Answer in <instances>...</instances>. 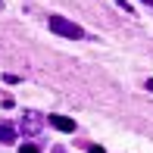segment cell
<instances>
[{
    "label": "cell",
    "instance_id": "6da1fadb",
    "mask_svg": "<svg viewBox=\"0 0 153 153\" xmlns=\"http://www.w3.org/2000/svg\"><path fill=\"white\" fill-rule=\"evenodd\" d=\"M47 25H50V31L62 34V38H72V41H81V38H85V28L75 25V22H69L66 16H50V19H47Z\"/></svg>",
    "mask_w": 153,
    "mask_h": 153
},
{
    "label": "cell",
    "instance_id": "7a4b0ae2",
    "mask_svg": "<svg viewBox=\"0 0 153 153\" xmlns=\"http://www.w3.org/2000/svg\"><path fill=\"white\" fill-rule=\"evenodd\" d=\"M44 122H47V116H41L38 109H25L22 119H19V131H22L25 137H38L41 128H44Z\"/></svg>",
    "mask_w": 153,
    "mask_h": 153
},
{
    "label": "cell",
    "instance_id": "3957f363",
    "mask_svg": "<svg viewBox=\"0 0 153 153\" xmlns=\"http://www.w3.org/2000/svg\"><path fill=\"white\" fill-rule=\"evenodd\" d=\"M16 137H19L16 125L6 122V119H0V144H16Z\"/></svg>",
    "mask_w": 153,
    "mask_h": 153
},
{
    "label": "cell",
    "instance_id": "277c9868",
    "mask_svg": "<svg viewBox=\"0 0 153 153\" xmlns=\"http://www.w3.org/2000/svg\"><path fill=\"white\" fill-rule=\"evenodd\" d=\"M47 122H50L56 131H66V134H69V131H75V122L66 119V116H47Z\"/></svg>",
    "mask_w": 153,
    "mask_h": 153
},
{
    "label": "cell",
    "instance_id": "5b68a950",
    "mask_svg": "<svg viewBox=\"0 0 153 153\" xmlns=\"http://www.w3.org/2000/svg\"><path fill=\"white\" fill-rule=\"evenodd\" d=\"M22 153H41V147H34V144H25V147H22Z\"/></svg>",
    "mask_w": 153,
    "mask_h": 153
},
{
    "label": "cell",
    "instance_id": "8992f818",
    "mask_svg": "<svg viewBox=\"0 0 153 153\" xmlns=\"http://www.w3.org/2000/svg\"><path fill=\"white\" fill-rule=\"evenodd\" d=\"M88 153H106L103 147H97V144H91V147H88Z\"/></svg>",
    "mask_w": 153,
    "mask_h": 153
},
{
    "label": "cell",
    "instance_id": "52a82bcc",
    "mask_svg": "<svg viewBox=\"0 0 153 153\" xmlns=\"http://www.w3.org/2000/svg\"><path fill=\"white\" fill-rule=\"evenodd\" d=\"M147 91H153V78H147Z\"/></svg>",
    "mask_w": 153,
    "mask_h": 153
},
{
    "label": "cell",
    "instance_id": "ba28073f",
    "mask_svg": "<svg viewBox=\"0 0 153 153\" xmlns=\"http://www.w3.org/2000/svg\"><path fill=\"white\" fill-rule=\"evenodd\" d=\"M141 3H153V0H141Z\"/></svg>",
    "mask_w": 153,
    "mask_h": 153
},
{
    "label": "cell",
    "instance_id": "9c48e42d",
    "mask_svg": "<svg viewBox=\"0 0 153 153\" xmlns=\"http://www.w3.org/2000/svg\"><path fill=\"white\" fill-rule=\"evenodd\" d=\"M53 153H62V150H59V147H56V150H53Z\"/></svg>",
    "mask_w": 153,
    "mask_h": 153
},
{
    "label": "cell",
    "instance_id": "30bf717a",
    "mask_svg": "<svg viewBox=\"0 0 153 153\" xmlns=\"http://www.w3.org/2000/svg\"><path fill=\"white\" fill-rule=\"evenodd\" d=\"M0 6H3V3H0Z\"/></svg>",
    "mask_w": 153,
    "mask_h": 153
}]
</instances>
